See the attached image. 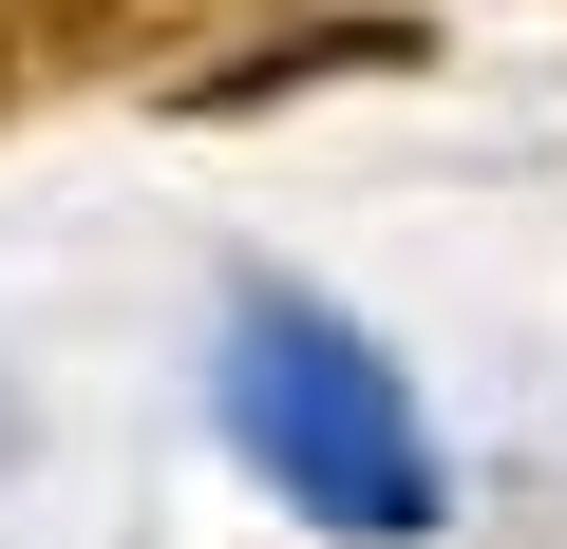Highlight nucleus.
<instances>
[{
    "label": "nucleus",
    "instance_id": "nucleus-1",
    "mask_svg": "<svg viewBox=\"0 0 567 549\" xmlns=\"http://www.w3.org/2000/svg\"><path fill=\"white\" fill-rule=\"evenodd\" d=\"M0 20H20V39H76V20H114V0H0Z\"/></svg>",
    "mask_w": 567,
    "mask_h": 549
},
{
    "label": "nucleus",
    "instance_id": "nucleus-2",
    "mask_svg": "<svg viewBox=\"0 0 567 549\" xmlns=\"http://www.w3.org/2000/svg\"><path fill=\"white\" fill-rule=\"evenodd\" d=\"M0 77H20V20H0Z\"/></svg>",
    "mask_w": 567,
    "mask_h": 549
}]
</instances>
